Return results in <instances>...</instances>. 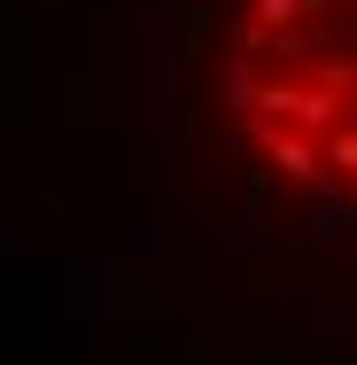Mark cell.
<instances>
[{"instance_id":"1","label":"cell","mask_w":357,"mask_h":365,"mask_svg":"<svg viewBox=\"0 0 357 365\" xmlns=\"http://www.w3.org/2000/svg\"><path fill=\"white\" fill-rule=\"evenodd\" d=\"M225 109L257 163L357 210V0H233Z\"/></svg>"}]
</instances>
